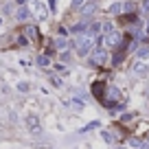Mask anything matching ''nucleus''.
<instances>
[{
	"mask_svg": "<svg viewBox=\"0 0 149 149\" xmlns=\"http://www.w3.org/2000/svg\"><path fill=\"white\" fill-rule=\"evenodd\" d=\"M77 51H79V55H88V53L92 51V40H90V37L77 40Z\"/></svg>",
	"mask_w": 149,
	"mask_h": 149,
	"instance_id": "nucleus-1",
	"label": "nucleus"
},
{
	"mask_svg": "<svg viewBox=\"0 0 149 149\" xmlns=\"http://www.w3.org/2000/svg\"><path fill=\"white\" fill-rule=\"evenodd\" d=\"M26 125H29V130L37 132V130H40V121H37V116H29L26 118Z\"/></svg>",
	"mask_w": 149,
	"mask_h": 149,
	"instance_id": "nucleus-4",
	"label": "nucleus"
},
{
	"mask_svg": "<svg viewBox=\"0 0 149 149\" xmlns=\"http://www.w3.org/2000/svg\"><path fill=\"white\" fill-rule=\"evenodd\" d=\"M18 90H20V92H26V90H29V84H20Z\"/></svg>",
	"mask_w": 149,
	"mask_h": 149,
	"instance_id": "nucleus-15",
	"label": "nucleus"
},
{
	"mask_svg": "<svg viewBox=\"0 0 149 149\" xmlns=\"http://www.w3.org/2000/svg\"><path fill=\"white\" fill-rule=\"evenodd\" d=\"M92 94L99 99V101H103V103H105V84H101V81L92 84Z\"/></svg>",
	"mask_w": 149,
	"mask_h": 149,
	"instance_id": "nucleus-2",
	"label": "nucleus"
},
{
	"mask_svg": "<svg viewBox=\"0 0 149 149\" xmlns=\"http://www.w3.org/2000/svg\"><path fill=\"white\" fill-rule=\"evenodd\" d=\"M101 136L107 140V143H114V138H112V134H110V132H101Z\"/></svg>",
	"mask_w": 149,
	"mask_h": 149,
	"instance_id": "nucleus-11",
	"label": "nucleus"
},
{
	"mask_svg": "<svg viewBox=\"0 0 149 149\" xmlns=\"http://www.w3.org/2000/svg\"><path fill=\"white\" fill-rule=\"evenodd\" d=\"M24 35H29V40H37V29L35 26H24Z\"/></svg>",
	"mask_w": 149,
	"mask_h": 149,
	"instance_id": "nucleus-5",
	"label": "nucleus"
},
{
	"mask_svg": "<svg viewBox=\"0 0 149 149\" xmlns=\"http://www.w3.org/2000/svg\"><path fill=\"white\" fill-rule=\"evenodd\" d=\"M37 61H40V64H42V66H48V61H51V59H48L46 55H42V57H40V59H37Z\"/></svg>",
	"mask_w": 149,
	"mask_h": 149,
	"instance_id": "nucleus-13",
	"label": "nucleus"
},
{
	"mask_svg": "<svg viewBox=\"0 0 149 149\" xmlns=\"http://www.w3.org/2000/svg\"><path fill=\"white\" fill-rule=\"evenodd\" d=\"M29 15H31V13H29V9H26V7H20V9H18V13H15V18H18V20H26Z\"/></svg>",
	"mask_w": 149,
	"mask_h": 149,
	"instance_id": "nucleus-6",
	"label": "nucleus"
},
{
	"mask_svg": "<svg viewBox=\"0 0 149 149\" xmlns=\"http://www.w3.org/2000/svg\"><path fill=\"white\" fill-rule=\"evenodd\" d=\"M92 59H94V64H103V61H105V53H103V48L94 53V57H92Z\"/></svg>",
	"mask_w": 149,
	"mask_h": 149,
	"instance_id": "nucleus-7",
	"label": "nucleus"
},
{
	"mask_svg": "<svg viewBox=\"0 0 149 149\" xmlns=\"http://www.w3.org/2000/svg\"><path fill=\"white\" fill-rule=\"evenodd\" d=\"M105 44H116L118 42V35L116 33H112V35H105V40H103Z\"/></svg>",
	"mask_w": 149,
	"mask_h": 149,
	"instance_id": "nucleus-8",
	"label": "nucleus"
},
{
	"mask_svg": "<svg viewBox=\"0 0 149 149\" xmlns=\"http://www.w3.org/2000/svg\"><path fill=\"white\" fill-rule=\"evenodd\" d=\"M125 11H127V13H134V11H136V5H134V2H125Z\"/></svg>",
	"mask_w": 149,
	"mask_h": 149,
	"instance_id": "nucleus-10",
	"label": "nucleus"
},
{
	"mask_svg": "<svg viewBox=\"0 0 149 149\" xmlns=\"http://www.w3.org/2000/svg\"><path fill=\"white\" fill-rule=\"evenodd\" d=\"M86 29H88V22H79V24H74V26H72V31L81 33V31H86Z\"/></svg>",
	"mask_w": 149,
	"mask_h": 149,
	"instance_id": "nucleus-9",
	"label": "nucleus"
},
{
	"mask_svg": "<svg viewBox=\"0 0 149 149\" xmlns=\"http://www.w3.org/2000/svg\"><path fill=\"white\" fill-rule=\"evenodd\" d=\"M18 5H24V0H18Z\"/></svg>",
	"mask_w": 149,
	"mask_h": 149,
	"instance_id": "nucleus-18",
	"label": "nucleus"
},
{
	"mask_svg": "<svg viewBox=\"0 0 149 149\" xmlns=\"http://www.w3.org/2000/svg\"><path fill=\"white\" fill-rule=\"evenodd\" d=\"M149 55V48H140L138 51V57H147Z\"/></svg>",
	"mask_w": 149,
	"mask_h": 149,
	"instance_id": "nucleus-14",
	"label": "nucleus"
},
{
	"mask_svg": "<svg viewBox=\"0 0 149 149\" xmlns=\"http://www.w3.org/2000/svg\"><path fill=\"white\" fill-rule=\"evenodd\" d=\"M55 44H57V46H59V48H64V46H66V44H68V42H66V40H57Z\"/></svg>",
	"mask_w": 149,
	"mask_h": 149,
	"instance_id": "nucleus-16",
	"label": "nucleus"
},
{
	"mask_svg": "<svg viewBox=\"0 0 149 149\" xmlns=\"http://www.w3.org/2000/svg\"><path fill=\"white\" fill-rule=\"evenodd\" d=\"M136 13H125V15H118V24H130V22H136Z\"/></svg>",
	"mask_w": 149,
	"mask_h": 149,
	"instance_id": "nucleus-3",
	"label": "nucleus"
},
{
	"mask_svg": "<svg viewBox=\"0 0 149 149\" xmlns=\"http://www.w3.org/2000/svg\"><path fill=\"white\" fill-rule=\"evenodd\" d=\"M86 2H88V0H74V7H84Z\"/></svg>",
	"mask_w": 149,
	"mask_h": 149,
	"instance_id": "nucleus-17",
	"label": "nucleus"
},
{
	"mask_svg": "<svg viewBox=\"0 0 149 149\" xmlns=\"http://www.w3.org/2000/svg\"><path fill=\"white\" fill-rule=\"evenodd\" d=\"M84 11H86V13H92V11H94V2H88V5L84 7Z\"/></svg>",
	"mask_w": 149,
	"mask_h": 149,
	"instance_id": "nucleus-12",
	"label": "nucleus"
}]
</instances>
